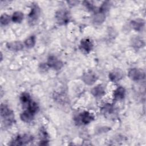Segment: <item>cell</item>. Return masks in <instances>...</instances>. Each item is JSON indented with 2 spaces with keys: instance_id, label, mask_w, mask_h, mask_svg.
<instances>
[{
  "instance_id": "10",
  "label": "cell",
  "mask_w": 146,
  "mask_h": 146,
  "mask_svg": "<svg viewBox=\"0 0 146 146\" xmlns=\"http://www.w3.org/2000/svg\"><path fill=\"white\" fill-rule=\"evenodd\" d=\"M108 76L111 81L116 83L124 77V72L119 68H115L109 73Z\"/></svg>"
},
{
  "instance_id": "18",
  "label": "cell",
  "mask_w": 146,
  "mask_h": 146,
  "mask_svg": "<svg viewBox=\"0 0 146 146\" xmlns=\"http://www.w3.org/2000/svg\"><path fill=\"white\" fill-rule=\"evenodd\" d=\"M105 18L106 14L96 11V13L94 17V22L96 24H101L105 21Z\"/></svg>"
},
{
  "instance_id": "5",
  "label": "cell",
  "mask_w": 146,
  "mask_h": 146,
  "mask_svg": "<svg viewBox=\"0 0 146 146\" xmlns=\"http://www.w3.org/2000/svg\"><path fill=\"white\" fill-rule=\"evenodd\" d=\"M128 76L133 81H140L145 79V74L143 70L137 68H133L129 70Z\"/></svg>"
},
{
  "instance_id": "3",
  "label": "cell",
  "mask_w": 146,
  "mask_h": 146,
  "mask_svg": "<svg viewBox=\"0 0 146 146\" xmlns=\"http://www.w3.org/2000/svg\"><path fill=\"white\" fill-rule=\"evenodd\" d=\"M40 13V8L36 3L33 4L31 11L28 15V21L30 25L33 26L36 23Z\"/></svg>"
},
{
  "instance_id": "1",
  "label": "cell",
  "mask_w": 146,
  "mask_h": 146,
  "mask_svg": "<svg viewBox=\"0 0 146 146\" xmlns=\"http://www.w3.org/2000/svg\"><path fill=\"white\" fill-rule=\"evenodd\" d=\"M1 116L2 123L5 127L10 126L14 122V112L6 104L1 105Z\"/></svg>"
},
{
  "instance_id": "20",
  "label": "cell",
  "mask_w": 146,
  "mask_h": 146,
  "mask_svg": "<svg viewBox=\"0 0 146 146\" xmlns=\"http://www.w3.org/2000/svg\"><path fill=\"white\" fill-rule=\"evenodd\" d=\"M23 19V13L17 11L13 13L12 17H11V21L17 23H20Z\"/></svg>"
},
{
  "instance_id": "19",
  "label": "cell",
  "mask_w": 146,
  "mask_h": 146,
  "mask_svg": "<svg viewBox=\"0 0 146 146\" xmlns=\"http://www.w3.org/2000/svg\"><path fill=\"white\" fill-rule=\"evenodd\" d=\"M26 108L27 110H28L29 111H30V112L33 113L34 115H35V113H37L39 110V106L38 104L33 100H31L28 104V105L26 106Z\"/></svg>"
},
{
  "instance_id": "4",
  "label": "cell",
  "mask_w": 146,
  "mask_h": 146,
  "mask_svg": "<svg viewBox=\"0 0 146 146\" xmlns=\"http://www.w3.org/2000/svg\"><path fill=\"white\" fill-rule=\"evenodd\" d=\"M33 140V137L31 135L28 134H23L17 136V137L14 139L10 143V145H22L28 144L29 143L32 141Z\"/></svg>"
},
{
  "instance_id": "17",
  "label": "cell",
  "mask_w": 146,
  "mask_h": 146,
  "mask_svg": "<svg viewBox=\"0 0 146 146\" xmlns=\"http://www.w3.org/2000/svg\"><path fill=\"white\" fill-rule=\"evenodd\" d=\"M31 100L30 95L27 92H23L20 95V101L24 107H26Z\"/></svg>"
},
{
  "instance_id": "14",
  "label": "cell",
  "mask_w": 146,
  "mask_h": 146,
  "mask_svg": "<svg viewBox=\"0 0 146 146\" xmlns=\"http://www.w3.org/2000/svg\"><path fill=\"white\" fill-rule=\"evenodd\" d=\"M91 94L96 98H100L106 94L104 87L102 84H99L91 90Z\"/></svg>"
},
{
  "instance_id": "13",
  "label": "cell",
  "mask_w": 146,
  "mask_h": 146,
  "mask_svg": "<svg viewBox=\"0 0 146 146\" xmlns=\"http://www.w3.org/2000/svg\"><path fill=\"white\" fill-rule=\"evenodd\" d=\"M6 47L9 50L11 51H18L23 49V44L20 41H14L7 43Z\"/></svg>"
},
{
  "instance_id": "9",
  "label": "cell",
  "mask_w": 146,
  "mask_h": 146,
  "mask_svg": "<svg viewBox=\"0 0 146 146\" xmlns=\"http://www.w3.org/2000/svg\"><path fill=\"white\" fill-rule=\"evenodd\" d=\"M82 80L87 85L91 86L94 84L96 81L98 80L97 75L92 71H88L85 73L82 76Z\"/></svg>"
},
{
  "instance_id": "22",
  "label": "cell",
  "mask_w": 146,
  "mask_h": 146,
  "mask_svg": "<svg viewBox=\"0 0 146 146\" xmlns=\"http://www.w3.org/2000/svg\"><path fill=\"white\" fill-rule=\"evenodd\" d=\"M11 20V17H10L9 15L6 14H3L1 16L0 21L2 26L7 25L10 23Z\"/></svg>"
},
{
  "instance_id": "8",
  "label": "cell",
  "mask_w": 146,
  "mask_h": 146,
  "mask_svg": "<svg viewBox=\"0 0 146 146\" xmlns=\"http://www.w3.org/2000/svg\"><path fill=\"white\" fill-rule=\"evenodd\" d=\"M46 63L49 67L52 68L55 70H59L63 66V62L59 60L56 56L53 55L50 56L48 57Z\"/></svg>"
},
{
  "instance_id": "21",
  "label": "cell",
  "mask_w": 146,
  "mask_h": 146,
  "mask_svg": "<svg viewBox=\"0 0 146 146\" xmlns=\"http://www.w3.org/2000/svg\"><path fill=\"white\" fill-rule=\"evenodd\" d=\"M36 42V38L34 35H31L25 40V45L29 48L33 47Z\"/></svg>"
},
{
  "instance_id": "15",
  "label": "cell",
  "mask_w": 146,
  "mask_h": 146,
  "mask_svg": "<svg viewBox=\"0 0 146 146\" xmlns=\"http://www.w3.org/2000/svg\"><path fill=\"white\" fill-rule=\"evenodd\" d=\"M34 115V114L26 110L21 113L20 118L25 123H29L33 120Z\"/></svg>"
},
{
  "instance_id": "23",
  "label": "cell",
  "mask_w": 146,
  "mask_h": 146,
  "mask_svg": "<svg viewBox=\"0 0 146 146\" xmlns=\"http://www.w3.org/2000/svg\"><path fill=\"white\" fill-rule=\"evenodd\" d=\"M102 111L104 114H111L113 111V107L111 104H107L102 108Z\"/></svg>"
},
{
  "instance_id": "24",
  "label": "cell",
  "mask_w": 146,
  "mask_h": 146,
  "mask_svg": "<svg viewBox=\"0 0 146 146\" xmlns=\"http://www.w3.org/2000/svg\"><path fill=\"white\" fill-rule=\"evenodd\" d=\"M68 3H70V5H77L79 2V1H68L67 2Z\"/></svg>"
},
{
  "instance_id": "6",
  "label": "cell",
  "mask_w": 146,
  "mask_h": 146,
  "mask_svg": "<svg viewBox=\"0 0 146 146\" xmlns=\"http://www.w3.org/2000/svg\"><path fill=\"white\" fill-rule=\"evenodd\" d=\"M55 18L58 24L60 25H64L70 21V14L67 10H60L56 13Z\"/></svg>"
},
{
  "instance_id": "2",
  "label": "cell",
  "mask_w": 146,
  "mask_h": 146,
  "mask_svg": "<svg viewBox=\"0 0 146 146\" xmlns=\"http://www.w3.org/2000/svg\"><path fill=\"white\" fill-rule=\"evenodd\" d=\"M94 120V116L88 111H83L75 119L76 123L78 124L87 125Z\"/></svg>"
},
{
  "instance_id": "16",
  "label": "cell",
  "mask_w": 146,
  "mask_h": 146,
  "mask_svg": "<svg viewBox=\"0 0 146 146\" xmlns=\"http://www.w3.org/2000/svg\"><path fill=\"white\" fill-rule=\"evenodd\" d=\"M131 44L135 48H140L145 46L144 41L139 36H135L131 40Z\"/></svg>"
},
{
  "instance_id": "7",
  "label": "cell",
  "mask_w": 146,
  "mask_h": 146,
  "mask_svg": "<svg viewBox=\"0 0 146 146\" xmlns=\"http://www.w3.org/2000/svg\"><path fill=\"white\" fill-rule=\"evenodd\" d=\"M93 42L90 38H84L80 40L79 48L84 54H88L93 48Z\"/></svg>"
},
{
  "instance_id": "12",
  "label": "cell",
  "mask_w": 146,
  "mask_h": 146,
  "mask_svg": "<svg viewBox=\"0 0 146 146\" xmlns=\"http://www.w3.org/2000/svg\"><path fill=\"white\" fill-rule=\"evenodd\" d=\"M125 95V90L123 87L119 86L113 91V96L115 101H119L123 99Z\"/></svg>"
},
{
  "instance_id": "11",
  "label": "cell",
  "mask_w": 146,
  "mask_h": 146,
  "mask_svg": "<svg viewBox=\"0 0 146 146\" xmlns=\"http://www.w3.org/2000/svg\"><path fill=\"white\" fill-rule=\"evenodd\" d=\"M131 26L133 29L137 31H141L144 28L145 21L143 19L137 18L131 22Z\"/></svg>"
}]
</instances>
